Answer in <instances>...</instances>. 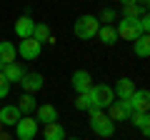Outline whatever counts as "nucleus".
<instances>
[{
	"label": "nucleus",
	"mask_w": 150,
	"mask_h": 140,
	"mask_svg": "<svg viewBox=\"0 0 150 140\" xmlns=\"http://www.w3.org/2000/svg\"><path fill=\"white\" fill-rule=\"evenodd\" d=\"M90 130L98 138H112L115 135V123L108 118L105 110H90Z\"/></svg>",
	"instance_id": "f257e3e1"
},
{
	"label": "nucleus",
	"mask_w": 150,
	"mask_h": 140,
	"mask_svg": "<svg viewBox=\"0 0 150 140\" xmlns=\"http://www.w3.org/2000/svg\"><path fill=\"white\" fill-rule=\"evenodd\" d=\"M98 30H100V20L95 15H80L73 28L75 38H80V40H93L98 35Z\"/></svg>",
	"instance_id": "f03ea898"
},
{
	"label": "nucleus",
	"mask_w": 150,
	"mask_h": 140,
	"mask_svg": "<svg viewBox=\"0 0 150 140\" xmlns=\"http://www.w3.org/2000/svg\"><path fill=\"white\" fill-rule=\"evenodd\" d=\"M90 98H93V108L95 110H108L115 103V93H112L110 85L105 83H98V85L90 88Z\"/></svg>",
	"instance_id": "7ed1b4c3"
},
{
	"label": "nucleus",
	"mask_w": 150,
	"mask_h": 140,
	"mask_svg": "<svg viewBox=\"0 0 150 140\" xmlns=\"http://www.w3.org/2000/svg\"><path fill=\"white\" fill-rule=\"evenodd\" d=\"M38 130H40V123H38L33 115H23V118L15 123V135H18V140H35Z\"/></svg>",
	"instance_id": "20e7f679"
},
{
	"label": "nucleus",
	"mask_w": 150,
	"mask_h": 140,
	"mask_svg": "<svg viewBox=\"0 0 150 140\" xmlns=\"http://www.w3.org/2000/svg\"><path fill=\"white\" fill-rule=\"evenodd\" d=\"M115 33H118L120 40H138L143 33H140L138 28V20H128V18H123V20H118V25H115Z\"/></svg>",
	"instance_id": "39448f33"
},
{
	"label": "nucleus",
	"mask_w": 150,
	"mask_h": 140,
	"mask_svg": "<svg viewBox=\"0 0 150 140\" xmlns=\"http://www.w3.org/2000/svg\"><path fill=\"white\" fill-rule=\"evenodd\" d=\"M130 115H133V108H130L128 100H115L108 108V118L112 120V123H118V120H130Z\"/></svg>",
	"instance_id": "423d86ee"
},
{
	"label": "nucleus",
	"mask_w": 150,
	"mask_h": 140,
	"mask_svg": "<svg viewBox=\"0 0 150 140\" xmlns=\"http://www.w3.org/2000/svg\"><path fill=\"white\" fill-rule=\"evenodd\" d=\"M40 53H43V45L38 43L35 38H25V40H20V45H18V55L25 58V60H35Z\"/></svg>",
	"instance_id": "0eeeda50"
},
{
	"label": "nucleus",
	"mask_w": 150,
	"mask_h": 140,
	"mask_svg": "<svg viewBox=\"0 0 150 140\" xmlns=\"http://www.w3.org/2000/svg\"><path fill=\"white\" fill-rule=\"evenodd\" d=\"M130 108H133V113H148L150 108V93L145 90V88H140V90H135L133 95H130Z\"/></svg>",
	"instance_id": "6e6552de"
},
{
	"label": "nucleus",
	"mask_w": 150,
	"mask_h": 140,
	"mask_svg": "<svg viewBox=\"0 0 150 140\" xmlns=\"http://www.w3.org/2000/svg\"><path fill=\"white\" fill-rule=\"evenodd\" d=\"M70 83H73L75 93L80 95V93H88V90L93 88V75L88 73V70H75L73 78H70Z\"/></svg>",
	"instance_id": "1a4fd4ad"
},
{
	"label": "nucleus",
	"mask_w": 150,
	"mask_h": 140,
	"mask_svg": "<svg viewBox=\"0 0 150 140\" xmlns=\"http://www.w3.org/2000/svg\"><path fill=\"white\" fill-rule=\"evenodd\" d=\"M20 85H23V90H25V93L35 95V93H40V90H43L45 78L40 75V73H25V78L20 80Z\"/></svg>",
	"instance_id": "9d476101"
},
{
	"label": "nucleus",
	"mask_w": 150,
	"mask_h": 140,
	"mask_svg": "<svg viewBox=\"0 0 150 140\" xmlns=\"http://www.w3.org/2000/svg\"><path fill=\"white\" fill-rule=\"evenodd\" d=\"M23 118V113L18 110V105H3L0 108V125L5 128H15V123Z\"/></svg>",
	"instance_id": "9b49d317"
},
{
	"label": "nucleus",
	"mask_w": 150,
	"mask_h": 140,
	"mask_svg": "<svg viewBox=\"0 0 150 140\" xmlns=\"http://www.w3.org/2000/svg\"><path fill=\"white\" fill-rule=\"evenodd\" d=\"M33 30H35V20H33L30 15H20L15 20V35L20 40H25V38H33Z\"/></svg>",
	"instance_id": "f8f14e48"
},
{
	"label": "nucleus",
	"mask_w": 150,
	"mask_h": 140,
	"mask_svg": "<svg viewBox=\"0 0 150 140\" xmlns=\"http://www.w3.org/2000/svg\"><path fill=\"white\" fill-rule=\"evenodd\" d=\"M138 90L135 88V80H130V78H120V80H115V95H118V100H130V95Z\"/></svg>",
	"instance_id": "ddd939ff"
},
{
	"label": "nucleus",
	"mask_w": 150,
	"mask_h": 140,
	"mask_svg": "<svg viewBox=\"0 0 150 140\" xmlns=\"http://www.w3.org/2000/svg\"><path fill=\"white\" fill-rule=\"evenodd\" d=\"M35 120H38V123H43V125L58 123V108H55V105H50V103L40 105V108H38V113H35Z\"/></svg>",
	"instance_id": "4468645a"
},
{
	"label": "nucleus",
	"mask_w": 150,
	"mask_h": 140,
	"mask_svg": "<svg viewBox=\"0 0 150 140\" xmlns=\"http://www.w3.org/2000/svg\"><path fill=\"white\" fill-rule=\"evenodd\" d=\"M3 78H5L8 83H18L20 85V80L25 78V70H23V65H18V63H8V65H3Z\"/></svg>",
	"instance_id": "2eb2a0df"
},
{
	"label": "nucleus",
	"mask_w": 150,
	"mask_h": 140,
	"mask_svg": "<svg viewBox=\"0 0 150 140\" xmlns=\"http://www.w3.org/2000/svg\"><path fill=\"white\" fill-rule=\"evenodd\" d=\"M15 53H18V48L10 43V40H3V43H0V63L3 65L15 63Z\"/></svg>",
	"instance_id": "dca6fc26"
},
{
	"label": "nucleus",
	"mask_w": 150,
	"mask_h": 140,
	"mask_svg": "<svg viewBox=\"0 0 150 140\" xmlns=\"http://www.w3.org/2000/svg\"><path fill=\"white\" fill-rule=\"evenodd\" d=\"M43 135H45V140H65L68 138L65 135V128L60 123H48L45 130H43Z\"/></svg>",
	"instance_id": "f3484780"
},
{
	"label": "nucleus",
	"mask_w": 150,
	"mask_h": 140,
	"mask_svg": "<svg viewBox=\"0 0 150 140\" xmlns=\"http://www.w3.org/2000/svg\"><path fill=\"white\" fill-rule=\"evenodd\" d=\"M98 40H100L103 45H112L115 40H118V33H115V25H100V30H98L95 35Z\"/></svg>",
	"instance_id": "a211bd4d"
},
{
	"label": "nucleus",
	"mask_w": 150,
	"mask_h": 140,
	"mask_svg": "<svg viewBox=\"0 0 150 140\" xmlns=\"http://www.w3.org/2000/svg\"><path fill=\"white\" fill-rule=\"evenodd\" d=\"M130 123H133L143 135L150 133V115L148 113H133V115H130Z\"/></svg>",
	"instance_id": "6ab92c4d"
},
{
	"label": "nucleus",
	"mask_w": 150,
	"mask_h": 140,
	"mask_svg": "<svg viewBox=\"0 0 150 140\" xmlns=\"http://www.w3.org/2000/svg\"><path fill=\"white\" fill-rule=\"evenodd\" d=\"M133 50H135V55H138V58H148L150 55V38L148 35H140L138 40H133Z\"/></svg>",
	"instance_id": "aec40b11"
},
{
	"label": "nucleus",
	"mask_w": 150,
	"mask_h": 140,
	"mask_svg": "<svg viewBox=\"0 0 150 140\" xmlns=\"http://www.w3.org/2000/svg\"><path fill=\"white\" fill-rule=\"evenodd\" d=\"M18 110H20L23 115H30L33 110H35V95H30V93H25V95H20L18 98Z\"/></svg>",
	"instance_id": "412c9836"
},
{
	"label": "nucleus",
	"mask_w": 150,
	"mask_h": 140,
	"mask_svg": "<svg viewBox=\"0 0 150 140\" xmlns=\"http://www.w3.org/2000/svg\"><path fill=\"white\" fill-rule=\"evenodd\" d=\"M33 38L38 40V43L43 45V43H48V38H50V28L45 25V23H35V30H33Z\"/></svg>",
	"instance_id": "4be33fe9"
},
{
	"label": "nucleus",
	"mask_w": 150,
	"mask_h": 140,
	"mask_svg": "<svg viewBox=\"0 0 150 140\" xmlns=\"http://www.w3.org/2000/svg\"><path fill=\"white\" fill-rule=\"evenodd\" d=\"M75 108H78V110H88V113H90V110H95V108H93L90 90H88V93H80V95H78V100H75Z\"/></svg>",
	"instance_id": "5701e85b"
},
{
	"label": "nucleus",
	"mask_w": 150,
	"mask_h": 140,
	"mask_svg": "<svg viewBox=\"0 0 150 140\" xmlns=\"http://www.w3.org/2000/svg\"><path fill=\"white\" fill-rule=\"evenodd\" d=\"M143 13H148L143 5H125L123 8V18H128V20H138Z\"/></svg>",
	"instance_id": "b1692460"
},
{
	"label": "nucleus",
	"mask_w": 150,
	"mask_h": 140,
	"mask_svg": "<svg viewBox=\"0 0 150 140\" xmlns=\"http://www.w3.org/2000/svg\"><path fill=\"white\" fill-rule=\"evenodd\" d=\"M98 20H103V25H112V20H115V10L112 8H105V10L100 13V15H95Z\"/></svg>",
	"instance_id": "393cba45"
},
{
	"label": "nucleus",
	"mask_w": 150,
	"mask_h": 140,
	"mask_svg": "<svg viewBox=\"0 0 150 140\" xmlns=\"http://www.w3.org/2000/svg\"><path fill=\"white\" fill-rule=\"evenodd\" d=\"M138 28H140L143 35H148V30H150V15H148V13H143V15L138 18Z\"/></svg>",
	"instance_id": "a878e982"
},
{
	"label": "nucleus",
	"mask_w": 150,
	"mask_h": 140,
	"mask_svg": "<svg viewBox=\"0 0 150 140\" xmlns=\"http://www.w3.org/2000/svg\"><path fill=\"white\" fill-rule=\"evenodd\" d=\"M8 93H10V83L3 78V73H0V100H3V98H8Z\"/></svg>",
	"instance_id": "bb28decb"
},
{
	"label": "nucleus",
	"mask_w": 150,
	"mask_h": 140,
	"mask_svg": "<svg viewBox=\"0 0 150 140\" xmlns=\"http://www.w3.org/2000/svg\"><path fill=\"white\" fill-rule=\"evenodd\" d=\"M120 5H140V0H120Z\"/></svg>",
	"instance_id": "cd10ccee"
},
{
	"label": "nucleus",
	"mask_w": 150,
	"mask_h": 140,
	"mask_svg": "<svg viewBox=\"0 0 150 140\" xmlns=\"http://www.w3.org/2000/svg\"><path fill=\"white\" fill-rule=\"evenodd\" d=\"M0 140H10V138H5V135H0Z\"/></svg>",
	"instance_id": "c85d7f7f"
},
{
	"label": "nucleus",
	"mask_w": 150,
	"mask_h": 140,
	"mask_svg": "<svg viewBox=\"0 0 150 140\" xmlns=\"http://www.w3.org/2000/svg\"><path fill=\"white\" fill-rule=\"evenodd\" d=\"M65 140H80V138H65Z\"/></svg>",
	"instance_id": "c756f323"
},
{
	"label": "nucleus",
	"mask_w": 150,
	"mask_h": 140,
	"mask_svg": "<svg viewBox=\"0 0 150 140\" xmlns=\"http://www.w3.org/2000/svg\"><path fill=\"white\" fill-rule=\"evenodd\" d=\"M0 73H3V63H0Z\"/></svg>",
	"instance_id": "7c9ffc66"
}]
</instances>
